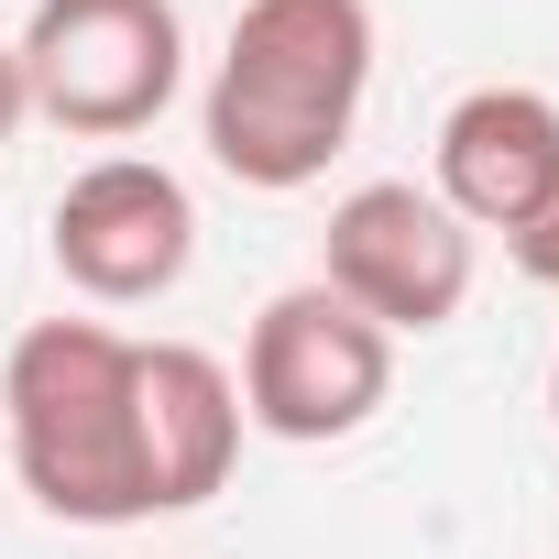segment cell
Returning a JSON list of instances; mask_svg holds the SVG:
<instances>
[{"instance_id": "6da1fadb", "label": "cell", "mask_w": 559, "mask_h": 559, "mask_svg": "<svg viewBox=\"0 0 559 559\" xmlns=\"http://www.w3.org/2000/svg\"><path fill=\"white\" fill-rule=\"evenodd\" d=\"M362 99H373V0H241L198 132L230 187L297 198L352 143Z\"/></svg>"}, {"instance_id": "7a4b0ae2", "label": "cell", "mask_w": 559, "mask_h": 559, "mask_svg": "<svg viewBox=\"0 0 559 559\" xmlns=\"http://www.w3.org/2000/svg\"><path fill=\"white\" fill-rule=\"evenodd\" d=\"M132 362L110 319H34L0 362V428H12V472L56 526H143V417H132Z\"/></svg>"}, {"instance_id": "3957f363", "label": "cell", "mask_w": 559, "mask_h": 559, "mask_svg": "<svg viewBox=\"0 0 559 559\" xmlns=\"http://www.w3.org/2000/svg\"><path fill=\"white\" fill-rule=\"evenodd\" d=\"M34 121L78 143H132L165 121L187 88V23L176 0H34V23L12 34Z\"/></svg>"}, {"instance_id": "277c9868", "label": "cell", "mask_w": 559, "mask_h": 559, "mask_svg": "<svg viewBox=\"0 0 559 559\" xmlns=\"http://www.w3.org/2000/svg\"><path fill=\"white\" fill-rule=\"evenodd\" d=\"M230 384H241V428L286 439V450H330V439H362L373 406L395 395V341L308 274V286L263 297Z\"/></svg>"}, {"instance_id": "5b68a950", "label": "cell", "mask_w": 559, "mask_h": 559, "mask_svg": "<svg viewBox=\"0 0 559 559\" xmlns=\"http://www.w3.org/2000/svg\"><path fill=\"white\" fill-rule=\"evenodd\" d=\"M472 274H483L472 230H461L417 176L352 187V198L330 209V230H319V286H330L341 308H362L384 341L450 330V319L472 308Z\"/></svg>"}, {"instance_id": "8992f818", "label": "cell", "mask_w": 559, "mask_h": 559, "mask_svg": "<svg viewBox=\"0 0 559 559\" xmlns=\"http://www.w3.org/2000/svg\"><path fill=\"white\" fill-rule=\"evenodd\" d=\"M45 241H56V274L88 308H154V297L187 286V263H198V198L154 154H99V165L67 176Z\"/></svg>"}, {"instance_id": "52a82bcc", "label": "cell", "mask_w": 559, "mask_h": 559, "mask_svg": "<svg viewBox=\"0 0 559 559\" xmlns=\"http://www.w3.org/2000/svg\"><path fill=\"white\" fill-rule=\"evenodd\" d=\"M428 198L483 241V230H526L548 198H559V99L548 88H461L450 121H439V176Z\"/></svg>"}, {"instance_id": "ba28073f", "label": "cell", "mask_w": 559, "mask_h": 559, "mask_svg": "<svg viewBox=\"0 0 559 559\" xmlns=\"http://www.w3.org/2000/svg\"><path fill=\"white\" fill-rule=\"evenodd\" d=\"M132 417H143V493L154 515H187L230 483L241 461V384L198 341H143L132 362Z\"/></svg>"}, {"instance_id": "9c48e42d", "label": "cell", "mask_w": 559, "mask_h": 559, "mask_svg": "<svg viewBox=\"0 0 559 559\" xmlns=\"http://www.w3.org/2000/svg\"><path fill=\"white\" fill-rule=\"evenodd\" d=\"M504 252H515V274H526V286H559V198H548V209H537Z\"/></svg>"}, {"instance_id": "30bf717a", "label": "cell", "mask_w": 559, "mask_h": 559, "mask_svg": "<svg viewBox=\"0 0 559 559\" xmlns=\"http://www.w3.org/2000/svg\"><path fill=\"white\" fill-rule=\"evenodd\" d=\"M34 121V99H23V56L12 45H0V154H12V132Z\"/></svg>"}, {"instance_id": "8fae6325", "label": "cell", "mask_w": 559, "mask_h": 559, "mask_svg": "<svg viewBox=\"0 0 559 559\" xmlns=\"http://www.w3.org/2000/svg\"><path fill=\"white\" fill-rule=\"evenodd\" d=\"M548 428H559V362H548Z\"/></svg>"}]
</instances>
